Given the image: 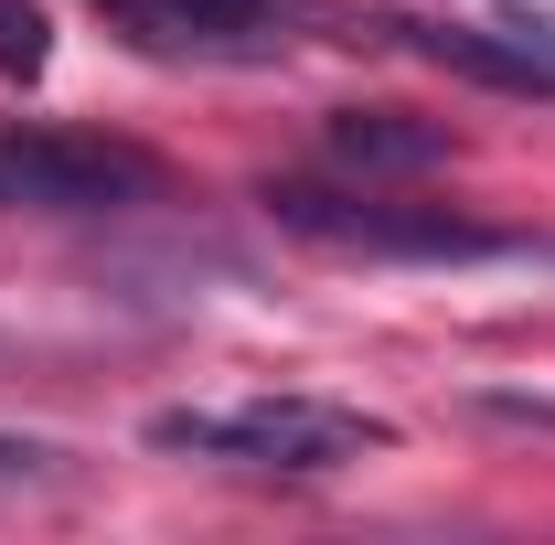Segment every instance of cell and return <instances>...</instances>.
Returning a JSON list of instances; mask_svg holds the SVG:
<instances>
[{
  "label": "cell",
  "instance_id": "6da1fadb",
  "mask_svg": "<svg viewBox=\"0 0 555 545\" xmlns=\"http://www.w3.org/2000/svg\"><path fill=\"white\" fill-rule=\"evenodd\" d=\"M396 428L363 407H321V396H257V407H160L150 449H193V460H246V471H343L363 449H385Z\"/></svg>",
  "mask_w": 555,
  "mask_h": 545
},
{
  "label": "cell",
  "instance_id": "7a4b0ae2",
  "mask_svg": "<svg viewBox=\"0 0 555 545\" xmlns=\"http://www.w3.org/2000/svg\"><path fill=\"white\" fill-rule=\"evenodd\" d=\"M257 204H268L288 236L343 246V257H513V246H524V236L470 225V214H449V204H385L374 182H299V172H278Z\"/></svg>",
  "mask_w": 555,
  "mask_h": 545
},
{
  "label": "cell",
  "instance_id": "3957f363",
  "mask_svg": "<svg viewBox=\"0 0 555 545\" xmlns=\"http://www.w3.org/2000/svg\"><path fill=\"white\" fill-rule=\"evenodd\" d=\"M171 172L96 129H0V214H129L160 204Z\"/></svg>",
  "mask_w": 555,
  "mask_h": 545
},
{
  "label": "cell",
  "instance_id": "277c9868",
  "mask_svg": "<svg viewBox=\"0 0 555 545\" xmlns=\"http://www.w3.org/2000/svg\"><path fill=\"white\" fill-rule=\"evenodd\" d=\"M96 22L129 54H160V65H257L288 43L278 0H96Z\"/></svg>",
  "mask_w": 555,
  "mask_h": 545
},
{
  "label": "cell",
  "instance_id": "5b68a950",
  "mask_svg": "<svg viewBox=\"0 0 555 545\" xmlns=\"http://www.w3.org/2000/svg\"><path fill=\"white\" fill-rule=\"evenodd\" d=\"M406 54H427L460 86H491V97H555V43L534 33H481V22H449V11H396L385 22Z\"/></svg>",
  "mask_w": 555,
  "mask_h": 545
},
{
  "label": "cell",
  "instance_id": "8992f818",
  "mask_svg": "<svg viewBox=\"0 0 555 545\" xmlns=\"http://www.w3.org/2000/svg\"><path fill=\"white\" fill-rule=\"evenodd\" d=\"M321 150H332L343 182H406V172H438L449 161V129L438 118H406V107H343L321 129Z\"/></svg>",
  "mask_w": 555,
  "mask_h": 545
},
{
  "label": "cell",
  "instance_id": "52a82bcc",
  "mask_svg": "<svg viewBox=\"0 0 555 545\" xmlns=\"http://www.w3.org/2000/svg\"><path fill=\"white\" fill-rule=\"evenodd\" d=\"M43 65H54V33H43V11H33V0H0V75H11V86H33Z\"/></svg>",
  "mask_w": 555,
  "mask_h": 545
},
{
  "label": "cell",
  "instance_id": "ba28073f",
  "mask_svg": "<svg viewBox=\"0 0 555 545\" xmlns=\"http://www.w3.org/2000/svg\"><path fill=\"white\" fill-rule=\"evenodd\" d=\"M481 417H502V428H555L545 396H481Z\"/></svg>",
  "mask_w": 555,
  "mask_h": 545
}]
</instances>
